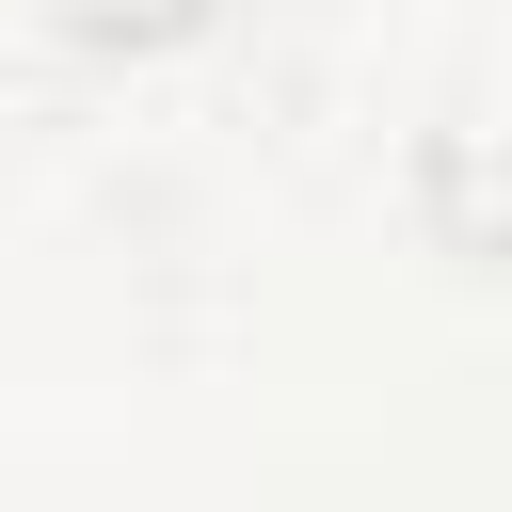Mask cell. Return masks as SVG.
Here are the masks:
<instances>
[{
    "label": "cell",
    "instance_id": "7a4b0ae2",
    "mask_svg": "<svg viewBox=\"0 0 512 512\" xmlns=\"http://www.w3.org/2000/svg\"><path fill=\"white\" fill-rule=\"evenodd\" d=\"M208 16H224V0H48L64 48H128V64H144V48H192Z\"/></svg>",
    "mask_w": 512,
    "mask_h": 512
},
{
    "label": "cell",
    "instance_id": "6da1fadb",
    "mask_svg": "<svg viewBox=\"0 0 512 512\" xmlns=\"http://www.w3.org/2000/svg\"><path fill=\"white\" fill-rule=\"evenodd\" d=\"M416 224H432V256L512 272V80L432 96V128H416Z\"/></svg>",
    "mask_w": 512,
    "mask_h": 512
}]
</instances>
